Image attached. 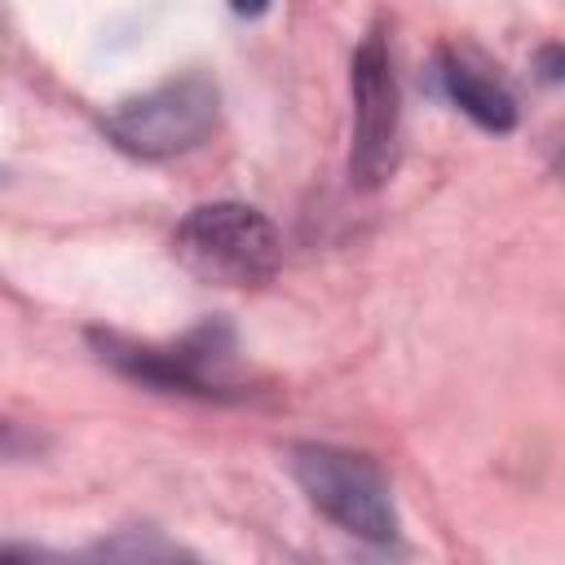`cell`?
<instances>
[{
    "label": "cell",
    "mask_w": 565,
    "mask_h": 565,
    "mask_svg": "<svg viewBox=\"0 0 565 565\" xmlns=\"http://www.w3.org/2000/svg\"><path fill=\"white\" fill-rule=\"evenodd\" d=\"M88 349L119 380L163 397H194L225 406V402H247L256 393L238 358V331L221 313L194 322L177 340H132L124 331L93 327Z\"/></svg>",
    "instance_id": "6da1fadb"
},
{
    "label": "cell",
    "mask_w": 565,
    "mask_h": 565,
    "mask_svg": "<svg viewBox=\"0 0 565 565\" xmlns=\"http://www.w3.org/2000/svg\"><path fill=\"white\" fill-rule=\"evenodd\" d=\"M221 124V84L203 71L172 75L102 115V137L141 163H163L199 150Z\"/></svg>",
    "instance_id": "7a4b0ae2"
},
{
    "label": "cell",
    "mask_w": 565,
    "mask_h": 565,
    "mask_svg": "<svg viewBox=\"0 0 565 565\" xmlns=\"http://www.w3.org/2000/svg\"><path fill=\"white\" fill-rule=\"evenodd\" d=\"M287 472L300 486V494L344 534L375 547L402 534L393 486L371 455L327 446V441H296L287 450Z\"/></svg>",
    "instance_id": "3957f363"
},
{
    "label": "cell",
    "mask_w": 565,
    "mask_h": 565,
    "mask_svg": "<svg viewBox=\"0 0 565 565\" xmlns=\"http://www.w3.org/2000/svg\"><path fill=\"white\" fill-rule=\"evenodd\" d=\"M172 256L216 287H265L282 269V234L252 203H199L172 230Z\"/></svg>",
    "instance_id": "277c9868"
},
{
    "label": "cell",
    "mask_w": 565,
    "mask_h": 565,
    "mask_svg": "<svg viewBox=\"0 0 565 565\" xmlns=\"http://www.w3.org/2000/svg\"><path fill=\"white\" fill-rule=\"evenodd\" d=\"M353 132H349V181L358 190H380L397 172L402 154V84L388 49V26L375 22L349 57Z\"/></svg>",
    "instance_id": "5b68a950"
},
{
    "label": "cell",
    "mask_w": 565,
    "mask_h": 565,
    "mask_svg": "<svg viewBox=\"0 0 565 565\" xmlns=\"http://www.w3.org/2000/svg\"><path fill=\"white\" fill-rule=\"evenodd\" d=\"M433 84H437V93L455 106V110H463L477 128H486V132H512L516 128V97L508 93V84L499 79V75H490L481 62H472L463 49H450V44H441L437 53H433Z\"/></svg>",
    "instance_id": "8992f818"
},
{
    "label": "cell",
    "mask_w": 565,
    "mask_h": 565,
    "mask_svg": "<svg viewBox=\"0 0 565 565\" xmlns=\"http://www.w3.org/2000/svg\"><path fill=\"white\" fill-rule=\"evenodd\" d=\"M84 556H93V561H177V556H190V552L181 543H172L163 530L132 525V530H115L110 539L93 543Z\"/></svg>",
    "instance_id": "52a82bcc"
},
{
    "label": "cell",
    "mask_w": 565,
    "mask_h": 565,
    "mask_svg": "<svg viewBox=\"0 0 565 565\" xmlns=\"http://www.w3.org/2000/svg\"><path fill=\"white\" fill-rule=\"evenodd\" d=\"M53 446L44 428H31L22 419H0V463H31Z\"/></svg>",
    "instance_id": "ba28073f"
},
{
    "label": "cell",
    "mask_w": 565,
    "mask_h": 565,
    "mask_svg": "<svg viewBox=\"0 0 565 565\" xmlns=\"http://www.w3.org/2000/svg\"><path fill=\"white\" fill-rule=\"evenodd\" d=\"M561 71H565L561 44H543V49H539V79H543V84H556V79H561Z\"/></svg>",
    "instance_id": "9c48e42d"
},
{
    "label": "cell",
    "mask_w": 565,
    "mask_h": 565,
    "mask_svg": "<svg viewBox=\"0 0 565 565\" xmlns=\"http://www.w3.org/2000/svg\"><path fill=\"white\" fill-rule=\"evenodd\" d=\"M230 9H234L238 18H260V13L269 9V0H230Z\"/></svg>",
    "instance_id": "30bf717a"
}]
</instances>
